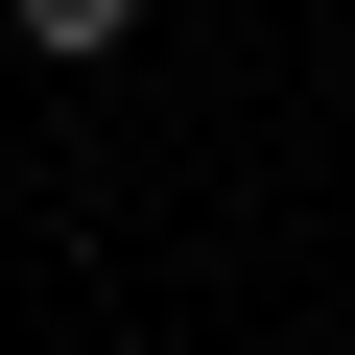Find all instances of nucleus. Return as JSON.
Returning <instances> with one entry per match:
<instances>
[{
  "label": "nucleus",
  "mask_w": 355,
  "mask_h": 355,
  "mask_svg": "<svg viewBox=\"0 0 355 355\" xmlns=\"http://www.w3.org/2000/svg\"><path fill=\"white\" fill-rule=\"evenodd\" d=\"M119 24H142V0H24V48H71V71H95Z\"/></svg>",
  "instance_id": "f257e3e1"
}]
</instances>
